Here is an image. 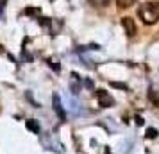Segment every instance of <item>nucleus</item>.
Returning <instances> with one entry per match:
<instances>
[{"instance_id": "f257e3e1", "label": "nucleus", "mask_w": 159, "mask_h": 154, "mask_svg": "<svg viewBox=\"0 0 159 154\" xmlns=\"http://www.w3.org/2000/svg\"><path fill=\"white\" fill-rule=\"evenodd\" d=\"M138 16L143 20V23L152 25L159 20V2H147L138 9Z\"/></svg>"}, {"instance_id": "f03ea898", "label": "nucleus", "mask_w": 159, "mask_h": 154, "mask_svg": "<svg viewBox=\"0 0 159 154\" xmlns=\"http://www.w3.org/2000/svg\"><path fill=\"white\" fill-rule=\"evenodd\" d=\"M95 95H97L98 106H102V108H111V106L115 104L113 97L109 95V93L106 91V90H97V91H95Z\"/></svg>"}, {"instance_id": "7ed1b4c3", "label": "nucleus", "mask_w": 159, "mask_h": 154, "mask_svg": "<svg viewBox=\"0 0 159 154\" xmlns=\"http://www.w3.org/2000/svg\"><path fill=\"white\" fill-rule=\"evenodd\" d=\"M52 104H54V111L57 113V117L61 118V120H66V113H65V110H63V104H61V99H59L57 93L52 95Z\"/></svg>"}, {"instance_id": "20e7f679", "label": "nucleus", "mask_w": 159, "mask_h": 154, "mask_svg": "<svg viewBox=\"0 0 159 154\" xmlns=\"http://www.w3.org/2000/svg\"><path fill=\"white\" fill-rule=\"evenodd\" d=\"M122 25H123V29H125V32H127V36L132 38L136 34V25H134V20L132 18H129V16L122 18Z\"/></svg>"}, {"instance_id": "39448f33", "label": "nucleus", "mask_w": 159, "mask_h": 154, "mask_svg": "<svg viewBox=\"0 0 159 154\" xmlns=\"http://www.w3.org/2000/svg\"><path fill=\"white\" fill-rule=\"evenodd\" d=\"M25 127H27L29 131H32L34 134H38V133L41 131V127H39V124H38V120H34V118H29V120H25Z\"/></svg>"}, {"instance_id": "423d86ee", "label": "nucleus", "mask_w": 159, "mask_h": 154, "mask_svg": "<svg viewBox=\"0 0 159 154\" xmlns=\"http://www.w3.org/2000/svg\"><path fill=\"white\" fill-rule=\"evenodd\" d=\"M89 4L95 6V7H107L111 4V0H89Z\"/></svg>"}, {"instance_id": "0eeeda50", "label": "nucleus", "mask_w": 159, "mask_h": 154, "mask_svg": "<svg viewBox=\"0 0 159 154\" xmlns=\"http://www.w3.org/2000/svg\"><path fill=\"white\" fill-rule=\"evenodd\" d=\"M134 2H136V0H116V4H118V7L120 9L130 7V6H134Z\"/></svg>"}, {"instance_id": "6e6552de", "label": "nucleus", "mask_w": 159, "mask_h": 154, "mask_svg": "<svg viewBox=\"0 0 159 154\" xmlns=\"http://www.w3.org/2000/svg\"><path fill=\"white\" fill-rule=\"evenodd\" d=\"M157 129H154V127H148L147 129V138H150V140H154V138H157Z\"/></svg>"}, {"instance_id": "1a4fd4ad", "label": "nucleus", "mask_w": 159, "mask_h": 154, "mask_svg": "<svg viewBox=\"0 0 159 154\" xmlns=\"http://www.w3.org/2000/svg\"><path fill=\"white\" fill-rule=\"evenodd\" d=\"M111 86H113V88H118V90H125V91H127V84H123V82H118V81H111Z\"/></svg>"}, {"instance_id": "9d476101", "label": "nucleus", "mask_w": 159, "mask_h": 154, "mask_svg": "<svg viewBox=\"0 0 159 154\" xmlns=\"http://www.w3.org/2000/svg\"><path fill=\"white\" fill-rule=\"evenodd\" d=\"M25 15L38 16V15H39V9H38V7H27V9H25Z\"/></svg>"}, {"instance_id": "9b49d317", "label": "nucleus", "mask_w": 159, "mask_h": 154, "mask_svg": "<svg viewBox=\"0 0 159 154\" xmlns=\"http://www.w3.org/2000/svg\"><path fill=\"white\" fill-rule=\"evenodd\" d=\"M6 2H7V0H0V16H2V13H4V7H6Z\"/></svg>"}, {"instance_id": "f8f14e48", "label": "nucleus", "mask_w": 159, "mask_h": 154, "mask_svg": "<svg viewBox=\"0 0 159 154\" xmlns=\"http://www.w3.org/2000/svg\"><path fill=\"white\" fill-rule=\"evenodd\" d=\"M136 124H138V125H143V124H145V120H143L141 117H136Z\"/></svg>"}, {"instance_id": "ddd939ff", "label": "nucleus", "mask_w": 159, "mask_h": 154, "mask_svg": "<svg viewBox=\"0 0 159 154\" xmlns=\"http://www.w3.org/2000/svg\"><path fill=\"white\" fill-rule=\"evenodd\" d=\"M106 154H111V152H109V149H107V147H106Z\"/></svg>"}, {"instance_id": "4468645a", "label": "nucleus", "mask_w": 159, "mask_h": 154, "mask_svg": "<svg viewBox=\"0 0 159 154\" xmlns=\"http://www.w3.org/2000/svg\"><path fill=\"white\" fill-rule=\"evenodd\" d=\"M0 52H2V45H0Z\"/></svg>"}]
</instances>
